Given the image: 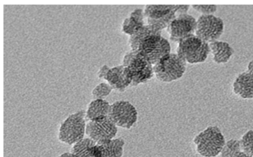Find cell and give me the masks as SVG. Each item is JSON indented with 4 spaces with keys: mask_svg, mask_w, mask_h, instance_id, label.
<instances>
[{
    "mask_svg": "<svg viewBox=\"0 0 253 157\" xmlns=\"http://www.w3.org/2000/svg\"><path fill=\"white\" fill-rule=\"evenodd\" d=\"M122 65L127 87L146 82L154 76L152 64L148 57L138 50L130 49L124 55Z\"/></svg>",
    "mask_w": 253,
    "mask_h": 157,
    "instance_id": "1",
    "label": "cell"
},
{
    "mask_svg": "<svg viewBox=\"0 0 253 157\" xmlns=\"http://www.w3.org/2000/svg\"><path fill=\"white\" fill-rule=\"evenodd\" d=\"M197 153L203 157H215L220 154L225 144L221 131L217 126H210L194 138Z\"/></svg>",
    "mask_w": 253,
    "mask_h": 157,
    "instance_id": "2",
    "label": "cell"
},
{
    "mask_svg": "<svg viewBox=\"0 0 253 157\" xmlns=\"http://www.w3.org/2000/svg\"><path fill=\"white\" fill-rule=\"evenodd\" d=\"M86 124L85 111L81 110L70 115L60 124L59 140L69 145H74L84 139Z\"/></svg>",
    "mask_w": 253,
    "mask_h": 157,
    "instance_id": "3",
    "label": "cell"
},
{
    "mask_svg": "<svg viewBox=\"0 0 253 157\" xmlns=\"http://www.w3.org/2000/svg\"><path fill=\"white\" fill-rule=\"evenodd\" d=\"M186 62L176 53H169L153 65L156 78L164 82H170L181 78L186 68Z\"/></svg>",
    "mask_w": 253,
    "mask_h": 157,
    "instance_id": "4",
    "label": "cell"
},
{
    "mask_svg": "<svg viewBox=\"0 0 253 157\" xmlns=\"http://www.w3.org/2000/svg\"><path fill=\"white\" fill-rule=\"evenodd\" d=\"M176 49V54L189 64L204 62L210 52L209 44L195 35L180 40Z\"/></svg>",
    "mask_w": 253,
    "mask_h": 157,
    "instance_id": "5",
    "label": "cell"
},
{
    "mask_svg": "<svg viewBox=\"0 0 253 157\" xmlns=\"http://www.w3.org/2000/svg\"><path fill=\"white\" fill-rule=\"evenodd\" d=\"M179 5H145L144 11V17L148 25L153 27L156 30L162 32L178 15Z\"/></svg>",
    "mask_w": 253,
    "mask_h": 157,
    "instance_id": "6",
    "label": "cell"
},
{
    "mask_svg": "<svg viewBox=\"0 0 253 157\" xmlns=\"http://www.w3.org/2000/svg\"><path fill=\"white\" fill-rule=\"evenodd\" d=\"M117 132L118 127L108 116L86 122L85 134L98 145L114 138Z\"/></svg>",
    "mask_w": 253,
    "mask_h": 157,
    "instance_id": "7",
    "label": "cell"
},
{
    "mask_svg": "<svg viewBox=\"0 0 253 157\" xmlns=\"http://www.w3.org/2000/svg\"><path fill=\"white\" fill-rule=\"evenodd\" d=\"M222 19L214 15H201L197 20L195 35L210 43L218 40L224 31Z\"/></svg>",
    "mask_w": 253,
    "mask_h": 157,
    "instance_id": "8",
    "label": "cell"
},
{
    "mask_svg": "<svg viewBox=\"0 0 253 157\" xmlns=\"http://www.w3.org/2000/svg\"><path fill=\"white\" fill-rule=\"evenodd\" d=\"M108 116L117 127L128 129L134 125L138 118L134 106L124 100L117 101L110 105Z\"/></svg>",
    "mask_w": 253,
    "mask_h": 157,
    "instance_id": "9",
    "label": "cell"
},
{
    "mask_svg": "<svg viewBox=\"0 0 253 157\" xmlns=\"http://www.w3.org/2000/svg\"><path fill=\"white\" fill-rule=\"evenodd\" d=\"M137 50L144 53L154 65L163 56L170 53V45L161 35L152 34L140 41Z\"/></svg>",
    "mask_w": 253,
    "mask_h": 157,
    "instance_id": "10",
    "label": "cell"
},
{
    "mask_svg": "<svg viewBox=\"0 0 253 157\" xmlns=\"http://www.w3.org/2000/svg\"><path fill=\"white\" fill-rule=\"evenodd\" d=\"M197 20L188 13L176 17L167 28L171 41L178 43L190 36L195 35Z\"/></svg>",
    "mask_w": 253,
    "mask_h": 157,
    "instance_id": "11",
    "label": "cell"
},
{
    "mask_svg": "<svg viewBox=\"0 0 253 157\" xmlns=\"http://www.w3.org/2000/svg\"><path fill=\"white\" fill-rule=\"evenodd\" d=\"M233 91L243 99L253 98V75L247 71L239 74L233 83Z\"/></svg>",
    "mask_w": 253,
    "mask_h": 157,
    "instance_id": "12",
    "label": "cell"
},
{
    "mask_svg": "<svg viewBox=\"0 0 253 157\" xmlns=\"http://www.w3.org/2000/svg\"><path fill=\"white\" fill-rule=\"evenodd\" d=\"M209 44L212 60L217 64L227 63L234 53V49L227 42L216 40Z\"/></svg>",
    "mask_w": 253,
    "mask_h": 157,
    "instance_id": "13",
    "label": "cell"
},
{
    "mask_svg": "<svg viewBox=\"0 0 253 157\" xmlns=\"http://www.w3.org/2000/svg\"><path fill=\"white\" fill-rule=\"evenodd\" d=\"M124 67L121 65L110 68L104 79L114 90L119 92H124L128 87L124 75Z\"/></svg>",
    "mask_w": 253,
    "mask_h": 157,
    "instance_id": "14",
    "label": "cell"
},
{
    "mask_svg": "<svg viewBox=\"0 0 253 157\" xmlns=\"http://www.w3.org/2000/svg\"><path fill=\"white\" fill-rule=\"evenodd\" d=\"M145 19L143 10L139 8L135 9L124 19L122 23V31L129 36L132 35L139 28L144 24Z\"/></svg>",
    "mask_w": 253,
    "mask_h": 157,
    "instance_id": "15",
    "label": "cell"
},
{
    "mask_svg": "<svg viewBox=\"0 0 253 157\" xmlns=\"http://www.w3.org/2000/svg\"><path fill=\"white\" fill-rule=\"evenodd\" d=\"M110 104L105 99H95L88 105L85 111L86 122L102 117L107 116Z\"/></svg>",
    "mask_w": 253,
    "mask_h": 157,
    "instance_id": "16",
    "label": "cell"
},
{
    "mask_svg": "<svg viewBox=\"0 0 253 157\" xmlns=\"http://www.w3.org/2000/svg\"><path fill=\"white\" fill-rule=\"evenodd\" d=\"M125 141L121 138H113L102 145H99L102 157H122Z\"/></svg>",
    "mask_w": 253,
    "mask_h": 157,
    "instance_id": "17",
    "label": "cell"
},
{
    "mask_svg": "<svg viewBox=\"0 0 253 157\" xmlns=\"http://www.w3.org/2000/svg\"><path fill=\"white\" fill-rule=\"evenodd\" d=\"M161 33L151 25H144L139 28L132 35L129 36V46L131 49L137 50L139 43L145 37L152 34L161 35Z\"/></svg>",
    "mask_w": 253,
    "mask_h": 157,
    "instance_id": "18",
    "label": "cell"
},
{
    "mask_svg": "<svg viewBox=\"0 0 253 157\" xmlns=\"http://www.w3.org/2000/svg\"><path fill=\"white\" fill-rule=\"evenodd\" d=\"M96 143L89 138H85L75 144L71 150L73 157H94L91 147Z\"/></svg>",
    "mask_w": 253,
    "mask_h": 157,
    "instance_id": "19",
    "label": "cell"
},
{
    "mask_svg": "<svg viewBox=\"0 0 253 157\" xmlns=\"http://www.w3.org/2000/svg\"><path fill=\"white\" fill-rule=\"evenodd\" d=\"M113 90L111 86L107 82H101L97 84L92 90L91 95L93 100L104 99Z\"/></svg>",
    "mask_w": 253,
    "mask_h": 157,
    "instance_id": "20",
    "label": "cell"
},
{
    "mask_svg": "<svg viewBox=\"0 0 253 157\" xmlns=\"http://www.w3.org/2000/svg\"><path fill=\"white\" fill-rule=\"evenodd\" d=\"M240 142L241 150L253 157V130L247 131L241 137Z\"/></svg>",
    "mask_w": 253,
    "mask_h": 157,
    "instance_id": "21",
    "label": "cell"
},
{
    "mask_svg": "<svg viewBox=\"0 0 253 157\" xmlns=\"http://www.w3.org/2000/svg\"><path fill=\"white\" fill-rule=\"evenodd\" d=\"M241 150L240 140L231 139L225 142L221 153V157H230L234 153Z\"/></svg>",
    "mask_w": 253,
    "mask_h": 157,
    "instance_id": "22",
    "label": "cell"
},
{
    "mask_svg": "<svg viewBox=\"0 0 253 157\" xmlns=\"http://www.w3.org/2000/svg\"><path fill=\"white\" fill-rule=\"evenodd\" d=\"M192 8L202 15H213L216 11V5H192Z\"/></svg>",
    "mask_w": 253,
    "mask_h": 157,
    "instance_id": "23",
    "label": "cell"
},
{
    "mask_svg": "<svg viewBox=\"0 0 253 157\" xmlns=\"http://www.w3.org/2000/svg\"><path fill=\"white\" fill-rule=\"evenodd\" d=\"M110 69V67H109L106 65H104L101 66V67L99 69L98 73H97V76L98 78L99 79H104V78Z\"/></svg>",
    "mask_w": 253,
    "mask_h": 157,
    "instance_id": "24",
    "label": "cell"
},
{
    "mask_svg": "<svg viewBox=\"0 0 253 157\" xmlns=\"http://www.w3.org/2000/svg\"><path fill=\"white\" fill-rule=\"evenodd\" d=\"M230 157H253L251 156L242 150L237 151L234 154H233Z\"/></svg>",
    "mask_w": 253,
    "mask_h": 157,
    "instance_id": "25",
    "label": "cell"
},
{
    "mask_svg": "<svg viewBox=\"0 0 253 157\" xmlns=\"http://www.w3.org/2000/svg\"><path fill=\"white\" fill-rule=\"evenodd\" d=\"M247 71L253 75V60L249 63Z\"/></svg>",
    "mask_w": 253,
    "mask_h": 157,
    "instance_id": "26",
    "label": "cell"
},
{
    "mask_svg": "<svg viewBox=\"0 0 253 157\" xmlns=\"http://www.w3.org/2000/svg\"><path fill=\"white\" fill-rule=\"evenodd\" d=\"M57 157H73L71 152H66L62 154Z\"/></svg>",
    "mask_w": 253,
    "mask_h": 157,
    "instance_id": "27",
    "label": "cell"
}]
</instances>
